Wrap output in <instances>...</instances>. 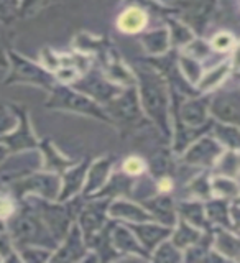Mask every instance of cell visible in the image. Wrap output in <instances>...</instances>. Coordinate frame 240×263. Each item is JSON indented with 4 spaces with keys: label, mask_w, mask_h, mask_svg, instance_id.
Wrapping results in <instances>:
<instances>
[{
    "label": "cell",
    "mask_w": 240,
    "mask_h": 263,
    "mask_svg": "<svg viewBox=\"0 0 240 263\" xmlns=\"http://www.w3.org/2000/svg\"><path fill=\"white\" fill-rule=\"evenodd\" d=\"M137 78L140 86V92H138L140 105H142V109L146 112L148 117L170 138L171 137L170 115H168L170 99H168L167 87H164L163 78L150 68H137Z\"/></svg>",
    "instance_id": "6da1fadb"
},
{
    "label": "cell",
    "mask_w": 240,
    "mask_h": 263,
    "mask_svg": "<svg viewBox=\"0 0 240 263\" xmlns=\"http://www.w3.org/2000/svg\"><path fill=\"white\" fill-rule=\"evenodd\" d=\"M48 109H63V110H71L78 114H84L89 117H94L104 122H110V117L105 114L104 109L97 105L96 101L87 97L82 92H76L66 86H53L51 87V96H49L46 102Z\"/></svg>",
    "instance_id": "7a4b0ae2"
},
{
    "label": "cell",
    "mask_w": 240,
    "mask_h": 263,
    "mask_svg": "<svg viewBox=\"0 0 240 263\" xmlns=\"http://www.w3.org/2000/svg\"><path fill=\"white\" fill-rule=\"evenodd\" d=\"M107 105V115L115 120H120L127 125H135L142 122V105L138 101V92L135 87H128L122 90L114 99H110Z\"/></svg>",
    "instance_id": "3957f363"
},
{
    "label": "cell",
    "mask_w": 240,
    "mask_h": 263,
    "mask_svg": "<svg viewBox=\"0 0 240 263\" xmlns=\"http://www.w3.org/2000/svg\"><path fill=\"white\" fill-rule=\"evenodd\" d=\"M8 60H10L12 64V71L10 76H8L7 82H23V84H35L45 89H51L53 84V76L41 69L40 66L33 64L30 61H27L25 58L19 56L16 53L10 51L8 54Z\"/></svg>",
    "instance_id": "277c9868"
},
{
    "label": "cell",
    "mask_w": 240,
    "mask_h": 263,
    "mask_svg": "<svg viewBox=\"0 0 240 263\" xmlns=\"http://www.w3.org/2000/svg\"><path fill=\"white\" fill-rule=\"evenodd\" d=\"M74 87L79 89L82 94H86L87 97H90L96 102L101 104H107L114 99L117 94L122 92V87L114 84L112 81H109L107 78L101 76L97 72H90L86 78H82L81 81H78Z\"/></svg>",
    "instance_id": "5b68a950"
},
{
    "label": "cell",
    "mask_w": 240,
    "mask_h": 263,
    "mask_svg": "<svg viewBox=\"0 0 240 263\" xmlns=\"http://www.w3.org/2000/svg\"><path fill=\"white\" fill-rule=\"evenodd\" d=\"M12 237L16 243H45L49 245L46 240L41 238L43 235V224L33 214H20L12 222Z\"/></svg>",
    "instance_id": "8992f818"
},
{
    "label": "cell",
    "mask_w": 240,
    "mask_h": 263,
    "mask_svg": "<svg viewBox=\"0 0 240 263\" xmlns=\"http://www.w3.org/2000/svg\"><path fill=\"white\" fill-rule=\"evenodd\" d=\"M211 114L217 120L229 123V125H237L240 119V99L237 90H230V92L219 94L209 102Z\"/></svg>",
    "instance_id": "52a82bcc"
},
{
    "label": "cell",
    "mask_w": 240,
    "mask_h": 263,
    "mask_svg": "<svg viewBox=\"0 0 240 263\" xmlns=\"http://www.w3.org/2000/svg\"><path fill=\"white\" fill-rule=\"evenodd\" d=\"M58 187H60V178L54 175H35L20 181V183H15V189H19L20 196L27 191H36L48 199H54L58 196Z\"/></svg>",
    "instance_id": "ba28073f"
},
{
    "label": "cell",
    "mask_w": 240,
    "mask_h": 263,
    "mask_svg": "<svg viewBox=\"0 0 240 263\" xmlns=\"http://www.w3.org/2000/svg\"><path fill=\"white\" fill-rule=\"evenodd\" d=\"M84 250L86 249H84V243H82L81 230L78 226H72L69 234L66 235V240L61 245V249L49 258L58 260V261H78L84 258Z\"/></svg>",
    "instance_id": "9c48e42d"
},
{
    "label": "cell",
    "mask_w": 240,
    "mask_h": 263,
    "mask_svg": "<svg viewBox=\"0 0 240 263\" xmlns=\"http://www.w3.org/2000/svg\"><path fill=\"white\" fill-rule=\"evenodd\" d=\"M109 209V202H93L81 214V229L89 240L94 232L101 230L105 220V211Z\"/></svg>",
    "instance_id": "30bf717a"
},
{
    "label": "cell",
    "mask_w": 240,
    "mask_h": 263,
    "mask_svg": "<svg viewBox=\"0 0 240 263\" xmlns=\"http://www.w3.org/2000/svg\"><path fill=\"white\" fill-rule=\"evenodd\" d=\"M220 146L211 138H201L191 150L186 152L184 160L193 164H211L220 155Z\"/></svg>",
    "instance_id": "8fae6325"
},
{
    "label": "cell",
    "mask_w": 240,
    "mask_h": 263,
    "mask_svg": "<svg viewBox=\"0 0 240 263\" xmlns=\"http://www.w3.org/2000/svg\"><path fill=\"white\" fill-rule=\"evenodd\" d=\"M134 230L138 240L142 242L148 250H152L153 247L161 243L164 238L171 235V227L170 226H156V224H135L130 226Z\"/></svg>",
    "instance_id": "7c38bea8"
},
{
    "label": "cell",
    "mask_w": 240,
    "mask_h": 263,
    "mask_svg": "<svg viewBox=\"0 0 240 263\" xmlns=\"http://www.w3.org/2000/svg\"><path fill=\"white\" fill-rule=\"evenodd\" d=\"M209 109V99L208 97H197L184 102L181 107V119L184 120L188 127H199L206 122V115Z\"/></svg>",
    "instance_id": "4fadbf2b"
},
{
    "label": "cell",
    "mask_w": 240,
    "mask_h": 263,
    "mask_svg": "<svg viewBox=\"0 0 240 263\" xmlns=\"http://www.w3.org/2000/svg\"><path fill=\"white\" fill-rule=\"evenodd\" d=\"M109 214L112 217H117V219H127L132 222H148L152 220L153 216L150 212H146L145 209L138 208V205L127 202V201H115L110 205V211Z\"/></svg>",
    "instance_id": "5bb4252c"
},
{
    "label": "cell",
    "mask_w": 240,
    "mask_h": 263,
    "mask_svg": "<svg viewBox=\"0 0 240 263\" xmlns=\"http://www.w3.org/2000/svg\"><path fill=\"white\" fill-rule=\"evenodd\" d=\"M41 216L45 217L46 224L49 229L53 230V234L61 237L66 234V230L69 227V214H66L63 208H54V205H46L45 204V211H41Z\"/></svg>",
    "instance_id": "9a60e30c"
},
{
    "label": "cell",
    "mask_w": 240,
    "mask_h": 263,
    "mask_svg": "<svg viewBox=\"0 0 240 263\" xmlns=\"http://www.w3.org/2000/svg\"><path fill=\"white\" fill-rule=\"evenodd\" d=\"M216 0H196V2L186 10V22H189L193 28L201 30L206 20L209 18L212 7Z\"/></svg>",
    "instance_id": "2e32d148"
},
{
    "label": "cell",
    "mask_w": 240,
    "mask_h": 263,
    "mask_svg": "<svg viewBox=\"0 0 240 263\" xmlns=\"http://www.w3.org/2000/svg\"><path fill=\"white\" fill-rule=\"evenodd\" d=\"M87 166H89V161H84V163H81L78 168L66 173L64 183H63V191L60 194L61 201L68 199V197H71L72 194H76L79 191L82 186V179H84V175L87 171Z\"/></svg>",
    "instance_id": "e0dca14e"
},
{
    "label": "cell",
    "mask_w": 240,
    "mask_h": 263,
    "mask_svg": "<svg viewBox=\"0 0 240 263\" xmlns=\"http://www.w3.org/2000/svg\"><path fill=\"white\" fill-rule=\"evenodd\" d=\"M146 25V13L138 7H130L120 15L119 28L125 33H137Z\"/></svg>",
    "instance_id": "ac0fdd59"
},
{
    "label": "cell",
    "mask_w": 240,
    "mask_h": 263,
    "mask_svg": "<svg viewBox=\"0 0 240 263\" xmlns=\"http://www.w3.org/2000/svg\"><path fill=\"white\" fill-rule=\"evenodd\" d=\"M142 43L150 54H163L170 48V33L167 28L153 30L142 38Z\"/></svg>",
    "instance_id": "d6986e66"
},
{
    "label": "cell",
    "mask_w": 240,
    "mask_h": 263,
    "mask_svg": "<svg viewBox=\"0 0 240 263\" xmlns=\"http://www.w3.org/2000/svg\"><path fill=\"white\" fill-rule=\"evenodd\" d=\"M110 163L112 160L109 158H102L93 164V168L89 170V176H87V183H86V193H93L96 189L102 187L107 176H109L110 171Z\"/></svg>",
    "instance_id": "ffe728a7"
},
{
    "label": "cell",
    "mask_w": 240,
    "mask_h": 263,
    "mask_svg": "<svg viewBox=\"0 0 240 263\" xmlns=\"http://www.w3.org/2000/svg\"><path fill=\"white\" fill-rule=\"evenodd\" d=\"M20 122H22V128L19 132H15L13 135L5 137V142L10 145L13 150H22V148H30L36 145V140L31 135V130L28 128L25 112H20Z\"/></svg>",
    "instance_id": "44dd1931"
},
{
    "label": "cell",
    "mask_w": 240,
    "mask_h": 263,
    "mask_svg": "<svg viewBox=\"0 0 240 263\" xmlns=\"http://www.w3.org/2000/svg\"><path fill=\"white\" fill-rule=\"evenodd\" d=\"M201 238V232L199 230H196L194 227L191 226H188L184 220H181L179 222V226H178V230L175 234H173V240L171 243L176 247V249H188L189 245H193L196 243L197 240Z\"/></svg>",
    "instance_id": "7402d4cb"
},
{
    "label": "cell",
    "mask_w": 240,
    "mask_h": 263,
    "mask_svg": "<svg viewBox=\"0 0 240 263\" xmlns=\"http://www.w3.org/2000/svg\"><path fill=\"white\" fill-rule=\"evenodd\" d=\"M146 205L150 211L158 217L164 226H173L175 222V211H173V204L168 197H158V199L148 201Z\"/></svg>",
    "instance_id": "603a6c76"
},
{
    "label": "cell",
    "mask_w": 240,
    "mask_h": 263,
    "mask_svg": "<svg viewBox=\"0 0 240 263\" xmlns=\"http://www.w3.org/2000/svg\"><path fill=\"white\" fill-rule=\"evenodd\" d=\"M112 240H114V245L117 247L119 250H123V252H137V253H143V249L137 243L135 237L132 235L127 229H122L119 227L117 230L114 232L112 235Z\"/></svg>",
    "instance_id": "cb8c5ba5"
},
{
    "label": "cell",
    "mask_w": 240,
    "mask_h": 263,
    "mask_svg": "<svg viewBox=\"0 0 240 263\" xmlns=\"http://www.w3.org/2000/svg\"><path fill=\"white\" fill-rule=\"evenodd\" d=\"M229 69L230 66L229 63H222L219 64L216 69L211 71L209 74H206V76L199 81V84H197V87H199V90H202V92H208V90L214 89L219 82L224 81V78L229 74Z\"/></svg>",
    "instance_id": "d4e9b609"
},
{
    "label": "cell",
    "mask_w": 240,
    "mask_h": 263,
    "mask_svg": "<svg viewBox=\"0 0 240 263\" xmlns=\"http://www.w3.org/2000/svg\"><path fill=\"white\" fill-rule=\"evenodd\" d=\"M216 247L220 253H226L227 257L237 260L238 258V238L235 235H229L227 232H217Z\"/></svg>",
    "instance_id": "484cf974"
},
{
    "label": "cell",
    "mask_w": 240,
    "mask_h": 263,
    "mask_svg": "<svg viewBox=\"0 0 240 263\" xmlns=\"http://www.w3.org/2000/svg\"><path fill=\"white\" fill-rule=\"evenodd\" d=\"M214 130H216L217 138H220L224 143H227L229 146H232L234 150H237V146H238L237 125L229 127V123H226V125H222V123H214Z\"/></svg>",
    "instance_id": "4316f807"
},
{
    "label": "cell",
    "mask_w": 240,
    "mask_h": 263,
    "mask_svg": "<svg viewBox=\"0 0 240 263\" xmlns=\"http://www.w3.org/2000/svg\"><path fill=\"white\" fill-rule=\"evenodd\" d=\"M211 189L214 193H216L217 196H220V197H237V194H238V189H237V184L234 183V181H230V179H227V178H216L212 181V186H211Z\"/></svg>",
    "instance_id": "83f0119b"
},
{
    "label": "cell",
    "mask_w": 240,
    "mask_h": 263,
    "mask_svg": "<svg viewBox=\"0 0 240 263\" xmlns=\"http://www.w3.org/2000/svg\"><path fill=\"white\" fill-rule=\"evenodd\" d=\"M181 212L188 217L191 224L201 227L204 226V217H202V205L199 202H184L181 204Z\"/></svg>",
    "instance_id": "f1b7e54d"
},
{
    "label": "cell",
    "mask_w": 240,
    "mask_h": 263,
    "mask_svg": "<svg viewBox=\"0 0 240 263\" xmlns=\"http://www.w3.org/2000/svg\"><path fill=\"white\" fill-rule=\"evenodd\" d=\"M153 260H161V261H179L181 253L171 242H164L158 247Z\"/></svg>",
    "instance_id": "f546056e"
},
{
    "label": "cell",
    "mask_w": 240,
    "mask_h": 263,
    "mask_svg": "<svg viewBox=\"0 0 240 263\" xmlns=\"http://www.w3.org/2000/svg\"><path fill=\"white\" fill-rule=\"evenodd\" d=\"M208 214L216 222H222V224L229 222V208L224 201H211L208 204Z\"/></svg>",
    "instance_id": "4dcf8cb0"
},
{
    "label": "cell",
    "mask_w": 240,
    "mask_h": 263,
    "mask_svg": "<svg viewBox=\"0 0 240 263\" xmlns=\"http://www.w3.org/2000/svg\"><path fill=\"white\" fill-rule=\"evenodd\" d=\"M16 125H19V117L0 107V137L10 134L13 128H16Z\"/></svg>",
    "instance_id": "1f68e13d"
},
{
    "label": "cell",
    "mask_w": 240,
    "mask_h": 263,
    "mask_svg": "<svg viewBox=\"0 0 240 263\" xmlns=\"http://www.w3.org/2000/svg\"><path fill=\"white\" fill-rule=\"evenodd\" d=\"M173 38H175L176 41L175 43L179 45V43H189V41L193 40V33L191 30H189L188 27H184V25H179L178 22L173 23Z\"/></svg>",
    "instance_id": "d6a6232c"
},
{
    "label": "cell",
    "mask_w": 240,
    "mask_h": 263,
    "mask_svg": "<svg viewBox=\"0 0 240 263\" xmlns=\"http://www.w3.org/2000/svg\"><path fill=\"white\" fill-rule=\"evenodd\" d=\"M232 45H234V38L230 36L229 33H217V35L212 38V48L216 49V51H227Z\"/></svg>",
    "instance_id": "836d02e7"
},
{
    "label": "cell",
    "mask_w": 240,
    "mask_h": 263,
    "mask_svg": "<svg viewBox=\"0 0 240 263\" xmlns=\"http://www.w3.org/2000/svg\"><path fill=\"white\" fill-rule=\"evenodd\" d=\"M222 170H227L224 173L230 176H235L237 175V170H238V160H237V155L234 152H229L224 158H222Z\"/></svg>",
    "instance_id": "e575fe53"
},
{
    "label": "cell",
    "mask_w": 240,
    "mask_h": 263,
    "mask_svg": "<svg viewBox=\"0 0 240 263\" xmlns=\"http://www.w3.org/2000/svg\"><path fill=\"white\" fill-rule=\"evenodd\" d=\"M145 170V163L137 158V156H130V158L123 163V171L128 173V175H140Z\"/></svg>",
    "instance_id": "d590c367"
},
{
    "label": "cell",
    "mask_w": 240,
    "mask_h": 263,
    "mask_svg": "<svg viewBox=\"0 0 240 263\" xmlns=\"http://www.w3.org/2000/svg\"><path fill=\"white\" fill-rule=\"evenodd\" d=\"M22 258L28 261H45L49 260V253L45 250H22Z\"/></svg>",
    "instance_id": "8d00e7d4"
},
{
    "label": "cell",
    "mask_w": 240,
    "mask_h": 263,
    "mask_svg": "<svg viewBox=\"0 0 240 263\" xmlns=\"http://www.w3.org/2000/svg\"><path fill=\"white\" fill-rule=\"evenodd\" d=\"M181 66H183V69L186 71L188 76L191 78V81H197V78H199V71H201L199 66L191 60H186V58H181Z\"/></svg>",
    "instance_id": "74e56055"
},
{
    "label": "cell",
    "mask_w": 240,
    "mask_h": 263,
    "mask_svg": "<svg viewBox=\"0 0 240 263\" xmlns=\"http://www.w3.org/2000/svg\"><path fill=\"white\" fill-rule=\"evenodd\" d=\"M48 156H54V150H53L51 146L48 148ZM49 161H51V164H49V166L56 168L58 171H60L63 166H68V164H71V161L61 158V156H58V153H56V158H49Z\"/></svg>",
    "instance_id": "f35d334b"
},
{
    "label": "cell",
    "mask_w": 240,
    "mask_h": 263,
    "mask_svg": "<svg viewBox=\"0 0 240 263\" xmlns=\"http://www.w3.org/2000/svg\"><path fill=\"white\" fill-rule=\"evenodd\" d=\"M13 211V202L10 199H0V217H8Z\"/></svg>",
    "instance_id": "ab89813d"
},
{
    "label": "cell",
    "mask_w": 240,
    "mask_h": 263,
    "mask_svg": "<svg viewBox=\"0 0 240 263\" xmlns=\"http://www.w3.org/2000/svg\"><path fill=\"white\" fill-rule=\"evenodd\" d=\"M10 13V2L8 0H0V22H7Z\"/></svg>",
    "instance_id": "60d3db41"
},
{
    "label": "cell",
    "mask_w": 240,
    "mask_h": 263,
    "mask_svg": "<svg viewBox=\"0 0 240 263\" xmlns=\"http://www.w3.org/2000/svg\"><path fill=\"white\" fill-rule=\"evenodd\" d=\"M10 252H12V247L7 235H0V255H2L4 258H8V253Z\"/></svg>",
    "instance_id": "b9f144b4"
},
{
    "label": "cell",
    "mask_w": 240,
    "mask_h": 263,
    "mask_svg": "<svg viewBox=\"0 0 240 263\" xmlns=\"http://www.w3.org/2000/svg\"><path fill=\"white\" fill-rule=\"evenodd\" d=\"M158 189L161 193H164V191H170L171 189V181L168 179V178H163L160 183H158Z\"/></svg>",
    "instance_id": "7bdbcfd3"
},
{
    "label": "cell",
    "mask_w": 240,
    "mask_h": 263,
    "mask_svg": "<svg viewBox=\"0 0 240 263\" xmlns=\"http://www.w3.org/2000/svg\"><path fill=\"white\" fill-rule=\"evenodd\" d=\"M38 2H40V0H23V10L27 12L28 8H31L33 5L38 4Z\"/></svg>",
    "instance_id": "ee69618b"
},
{
    "label": "cell",
    "mask_w": 240,
    "mask_h": 263,
    "mask_svg": "<svg viewBox=\"0 0 240 263\" xmlns=\"http://www.w3.org/2000/svg\"><path fill=\"white\" fill-rule=\"evenodd\" d=\"M4 66H7V58H5V53L0 49V68H4Z\"/></svg>",
    "instance_id": "f6af8a7d"
},
{
    "label": "cell",
    "mask_w": 240,
    "mask_h": 263,
    "mask_svg": "<svg viewBox=\"0 0 240 263\" xmlns=\"http://www.w3.org/2000/svg\"><path fill=\"white\" fill-rule=\"evenodd\" d=\"M5 155H7V148L0 145V161H2L5 158Z\"/></svg>",
    "instance_id": "bcb514c9"
}]
</instances>
